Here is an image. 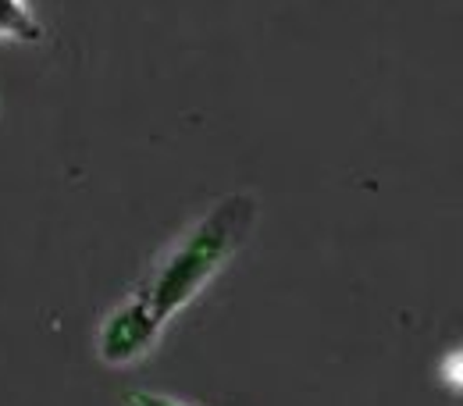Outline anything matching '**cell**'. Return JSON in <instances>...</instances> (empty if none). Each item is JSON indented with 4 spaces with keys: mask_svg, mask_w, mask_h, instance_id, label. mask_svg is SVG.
I'll return each instance as SVG.
<instances>
[{
    "mask_svg": "<svg viewBox=\"0 0 463 406\" xmlns=\"http://www.w3.org/2000/svg\"><path fill=\"white\" fill-rule=\"evenodd\" d=\"M257 225V200L250 193L222 196L175 242H168L146 275L97 328V356L111 367H128L157 346L165 325L189 307L203 286L225 271Z\"/></svg>",
    "mask_w": 463,
    "mask_h": 406,
    "instance_id": "1",
    "label": "cell"
},
{
    "mask_svg": "<svg viewBox=\"0 0 463 406\" xmlns=\"http://www.w3.org/2000/svg\"><path fill=\"white\" fill-rule=\"evenodd\" d=\"M43 36L47 29L25 0H0V43H40Z\"/></svg>",
    "mask_w": 463,
    "mask_h": 406,
    "instance_id": "2",
    "label": "cell"
},
{
    "mask_svg": "<svg viewBox=\"0 0 463 406\" xmlns=\"http://www.w3.org/2000/svg\"><path fill=\"white\" fill-rule=\"evenodd\" d=\"M121 403L125 406H189L182 403V400H175L168 392H154V389H128L125 396H121Z\"/></svg>",
    "mask_w": 463,
    "mask_h": 406,
    "instance_id": "3",
    "label": "cell"
}]
</instances>
